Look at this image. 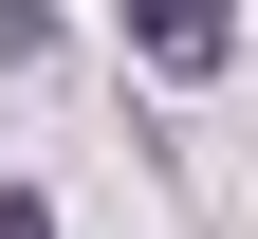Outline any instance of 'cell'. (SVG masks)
Segmentation results:
<instances>
[{"instance_id":"cell-1","label":"cell","mask_w":258,"mask_h":239,"mask_svg":"<svg viewBox=\"0 0 258 239\" xmlns=\"http://www.w3.org/2000/svg\"><path fill=\"white\" fill-rule=\"evenodd\" d=\"M221 55H240V37H221L203 0H166V19H148V74H221Z\"/></svg>"}]
</instances>
